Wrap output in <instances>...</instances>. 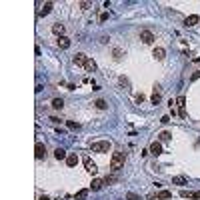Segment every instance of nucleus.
I'll use <instances>...</instances> for the list:
<instances>
[{
	"mask_svg": "<svg viewBox=\"0 0 200 200\" xmlns=\"http://www.w3.org/2000/svg\"><path fill=\"white\" fill-rule=\"evenodd\" d=\"M66 164H68L70 168H72V166H76V164H78V156H76V154H68V158H66Z\"/></svg>",
	"mask_w": 200,
	"mask_h": 200,
	"instance_id": "6ab92c4d",
	"label": "nucleus"
},
{
	"mask_svg": "<svg viewBox=\"0 0 200 200\" xmlns=\"http://www.w3.org/2000/svg\"><path fill=\"white\" fill-rule=\"evenodd\" d=\"M124 160H126V154H124V152H114L112 158H110V170H112V172H118L120 168L124 166Z\"/></svg>",
	"mask_w": 200,
	"mask_h": 200,
	"instance_id": "f257e3e1",
	"label": "nucleus"
},
{
	"mask_svg": "<svg viewBox=\"0 0 200 200\" xmlns=\"http://www.w3.org/2000/svg\"><path fill=\"white\" fill-rule=\"evenodd\" d=\"M84 168H86L88 174H96V172H98V166H96L90 158H84Z\"/></svg>",
	"mask_w": 200,
	"mask_h": 200,
	"instance_id": "39448f33",
	"label": "nucleus"
},
{
	"mask_svg": "<svg viewBox=\"0 0 200 200\" xmlns=\"http://www.w3.org/2000/svg\"><path fill=\"white\" fill-rule=\"evenodd\" d=\"M158 138L162 140V142H168V140L172 138V134H170V132H166V130H162V132L158 134Z\"/></svg>",
	"mask_w": 200,
	"mask_h": 200,
	"instance_id": "5701e85b",
	"label": "nucleus"
},
{
	"mask_svg": "<svg viewBox=\"0 0 200 200\" xmlns=\"http://www.w3.org/2000/svg\"><path fill=\"white\" fill-rule=\"evenodd\" d=\"M120 84H122V86H126V88H128V90H130V82H128V78H124V76H120Z\"/></svg>",
	"mask_w": 200,
	"mask_h": 200,
	"instance_id": "cd10ccee",
	"label": "nucleus"
},
{
	"mask_svg": "<svg viewBox=\"0 0 200 200\" xmlns=\"http://www.w3.org/2000/svg\"><path fill=\"white\" fill-rule=\"evenodd\" d=\"M198 20H200L198 14H190V16L184 20V24H186V26H194V24H198Z\"/></svg>",
	"mask_w": 200,
	"mask_h": 200,
	"instance_id": "ddd939ff",
	"label": "nucleus"
},
{
	"mask_svg": "<svg viewBox=\"0 0 200 200\" xmlns=\"http://www.w3.org/2000/svg\"><path fill=\"white\" fill-rule=\"evenodd\" d=\"M56 44H58V48L68 50V48H70V38H68V36H60V38L56 40Z\"/></svg>",
	"mask_w": 200,
	"mask_h": 200,
	"instance_id": "6e6552de",
	"label": "nucleus"
},
{
	"mask_svg": "<svg viewBox=\"0 0 200 200\" xmlns=\"http://www.w3.org/2000/svg\"><path fill=\"white\" fill-rule=\"evenodd\" d=\"M140 40H142L144 44H152V42H154V34H152L150 30H140Z\"/></svg>",
	"mask_w": 200,
	"mask_h": 200,
	"instance_id": "20e7f679",
	"label": "nucleus"
},
{
	"mask_svg": "<svg viewBox=\"0 0 200 200\" xmlns=\"http://www.w3.org/2000/svg\"><path fill=\"white\" fill-rule=\"evenodd\" d=\"M104 184H106L104 180H100V178H94V180H92V186H90V188H92V190H100V188H102Z\"/></svg>",
	"mask_w": 200,
	"mask_h": 200,
	"instance_id": "f3484780",
	"label": "nucleus"
},
{
	"mask_svg": "<svg viewBox=\"0 0 200 200\" xmlns=\"http://www.w3.org/2000/svg\"><path fill=\"white\" fill-rule=\"evenodd\" d=\"M50 10H52V2H46V4L40 8V16H46V14H50Z\"/></svg>",
	"mask_w": 200,
	"mask_h": 200,
	"instance_id": "aec40b11",
	"label": "nucleus"
},
{
	"mask_svg": "<svg viewBox=\"0 0 200 200\" xmlns=\"http://www.w3.org/2000/svg\"><path fill=\"white\" fill-rule=\"evenodd\" d=\"M180 196H182V198H200V190L198 192H186V190H182Z\"/></svg>",
	"mask_w": 200,
	"mask_h": 200,
	"instance_id": "a211bd4d",
	"label": "nucleus"
},
{
	"mask_svg": "<svg viewBox=\"0 0 200 200\" xmlns=\"http://www.w3.org/2000/svg\"><path fill=\"white\" fill-rule=\"evenodd\" d=\"M152 104H160V100H162V94H160V86H154V92H152Z\"/></svg>",
	"mask_w": 200,
	"mask_h": 200,
	"instance_id": "f8f14e48",
	"label": "nucleus"
},
{
	"mask_svg": "<svg viewBox=\"0 0 200 200\" xmlns=\"http://www.w3.org/2000/svg\"><path fill=\"white\" fill-rule=\"evenodd\" d=\"M104 20H108V12H102L100 14V22H104Z\"/></svg>",
	"mask_w": 200,
	"mask_h": 200,
	"instance_id": "72a5a7b5",
	"label": "nucleus"
},
{
	"mask_svg": "<svg viewBox=\"0 0 200 200\" xmlns=\"http://www.w3.org/2000/svg\"><path fill=\"white\" fill-rule=\"evenodd\" d=\"M84 68H86V72H96V68H98V66H96V62H94L92 58H88V60H86V64H84Z\"/></svg>",
	"mask_w": 200,
	"mask_h": 200,
	"instance_id": "4468645a",
	"label": "nucleus"
},
{
	"mask_svg": "<svg viewBox=\"0 0 200 200\" xmlns=\"http://www.w3.org/2000/svg\"><path fill=\"white\" fill-rule=\"evenodd\" d=\"M198 78H200V70H194V72H192V76H190V82H196Z\"/></svg>",
	"mask_w": 200,
	"mask_h": 200,
	"instance_id": "c85d7f7f",
	"label": "nucleus"
},
{
	"mask_svg": "<svg viewBox=\"0 0 200 200\" xmlns=\"http://www.w3.org/2000/svg\"><path fill=\"white\" fill-rule=\"evenodd\" d=\"M152 56H154L156 60H164V56H166V50H164V48H160V46H156V48L152 50Z\"/></svg>",
	"mask_w": 200,
	"mask_h": 200,
	"instance_id": "9b49d317",
	"label": "nucleus"
},
{
	"mask_svg": "<svg viewBox=\"0 0 200 200\" xmlns=\"http://www.w3.org/2000/svg\"><path fill=\"white\" fill-rule=\"evenodd\" d=\"M134 100H136V104H142V102H144V94H136Z\"/></svg>",
	"mask_w": 200,
	"mask_h": 200,
	"instance_id": "7c9ffc66",
	"label": "nucleus"
},
{
	"mask_svg": "<svg viewBox=\"0 0 200 200\" xmlns=\"http://www.w3.org/2000/svg\"><path fill=\"white\" fill-rule=\"evenodd\" d=\"M112 54H114V58H116V60H120V58L124 56V52H122L120 48H114V52H112Z\"/></svg>",
	"mask_w": 200,
	"mask_h": 200,
	"instance_id": "bb28decb",
	"label": "nucleus"
},
{
	"mask_svg": "<svg viewBox=\"0 0 200 200\" xmlns=\"http://www.w3.org/2000/svg\"><path fill=\"white\" fill-rule=\"evenodd\" d=\"M62 106H64V100H62V98H54V100H52V108L60 110Z\"/></svg>",
	"mask_w": 200,
	"mask_h": 200,
	"instance_id": "412c9836",
	"label": "nucleus"
},
{
	"mask_svg": "<svg viewBox=\"0 0 200 200\" xmlns=\"http://www.w3.org/2000/svg\"><path fill=\"white\" fill-rule=\"evenodd\" d=\"M114 180H116V176H106V178H104L106 184H110V182H114Z\"/></svg>",
	"mask_w": 200,
	"mask_h": 200,
	"instance_id": "473e14b6",
	"label": "nucleus"
},
{
	"mask_svg": "<svg viewBox=\"0 0 200 200\" xmlns=\"http://www.w3.org/2000/svg\"><path fill=\"white\" fill-rule=\"evenodd\" d=\"M86 60H88V58H86V54L78 52V54L72 58V64H74V66H84V64H86Z\"/></svg>",
	"mask_w": 200,
	"mask_h": 200,
	"instance_id": "0eeeda50",
	"label": "nucleus"
},
{
	"mask_svg": "<svg viewBox=\"0 0 200 200\" xmlns=\"http://www.w3.org/2000/svg\"><path fill=\"white\" fill-rule=\"evenodd\" d=\"M148 150H150V154H154V156H160V154H162V144H160V142H152Z\"/></svg>",
	"mask_w": 200,
	"mask_h": 200,
	"instance_id": "1a4fd4ad",
	"label": "nucleus"
},
{
	"mask_svg": "<svg viewBox=\"0 0 200 200\" xmlns=\"http://www.w3.org/2000/svg\"><path fill=\"white\" fill-rule=\"evenodd\" d=\"M78 6L82 8V10H88V8H90L92 4H90V2H78Z\"/></svg>",
	"mask_w": 200,
	"mask_h": 200,
	"instance_id": "2f4dec72",
	"label": "nucleus"
},
{
	"mask_svg": "<svg viewBox=\"0 0 200 200\" xmlns=\"http://www.w3.org/2000/svg\"><path fill=\"white\" fill-rule=\"evenodd\" d=\"M176 104H178V114H180V118H186V110H184L186 98H184V96H178V98H176Z\"/></svg>",
	"mask_w": 200,
	"mask_h": 200,
	"instance_id": "7ed1b4c3",
	"label": "nucleus"
},
{
	"mask_svg": "<svg viewBox=\"0 0 200 200\" xmlns=\"http://www.w3.org/2000/svg\"><path fill=\"white\" fill-rule=\"evenodd\" d=\"M172 184H178V186H184V184H186V178H184V176H176V178H172Z\"/></svg>",
	"mask_w": 200,
	"mask_h": 200,
	"instance_id": "393cba45",
	"label": "nucleus"
},
{
	"mask_svg": "<svg viewBox=\"0 0 200 200\" xmlns=\"http://www.w3.org/2000/svg\"><path fill=\"white\" fill-rule=\"evenodd\" d=\"M94 104H96V108H98V110H106V108H108L106 100H102V98H98V100H96Z\"/></svg>",
	"mask_w": 200,
	"mask_h": 200,
	"instance_id": "4be33fe9",
	"label": "nucleus"
},
{
	"mask_svg": "<svg viewBox=\"0 0 200 200\" xmlns=\"http://www.w3.org/2000/svg\"><path fill=\"white\" fill-rule=\"evenodd\" d=\"M38 200H50V198H48V196H40Z\"/></svg>",
	"mask_w": 200,
	"mask_h": 200,
	"instance_id": "c9c22d12",
	"label": "nucleus"
},
{
	"mask_svg": "<svg viewBox=\"0 0 200 200\" xmlns=\"http://www.w3.org/2000/svg\"><path fill=\"white\" fill-rule=\"evenodd\" d=\"M126 198H128V200H140V196H138V194H134V192H128V194H126Z\"/></svg>",
	"mask_w": 200,
	"mask_h": 200,
	"instance_id": "c756f323",
	"label": "nucleus"
},
{
	"mask_svg": "<svg viewBox=\"0 0 200 200\" xmlns=\"http://www.w3.org/2000/svg\"><path fill=\"white\" fill-rule=\"evenodd\" d=\"M52 32L60 38V36H64V24H60V22H56V24H52Z\"/></svg>",
	"mask_w": 200,
	"mask_h": 200,
	"instance_id": "9d476101",
	"label": "nucleus"
},
{
	"mask_svg": "<svg viewBox=\"0 0 200 200\" xmlns=\"http://www.w3.org/2000/svg\"><path fill=\"white\" fill-rule=\"evenodd\" d=\"M34 154H36V158H38V160L46 158V148H44V144H42V142H36V146H34Z\"/></svg>",
	"mask_w": 200,
	"mask_h": 200,
	"instance_id": "423d86ee",
	"label": "nucleus"
},
{
	"mask_svg": "<svg viewBox=\"0 0 200 200\" xmlns=\"http://www.w3.org/2000/svg\"><path fill=\"white\" fill-rule=\"evenodd\" d=\"M110 148H112L110 140H96V142L90 144V150H92V152H98V154H104V152H108Z\"/></svg>",
	"mask_w": 200,
	"mask_h": 200,
	"instance_id": "f03ea898",
	"label": "nucleus"
},
{
	"mask_svg": "<svg viewBox=\"0 0 200 200\" xmlns=\"http://www.w3.org/2000/svg\"><path fill=\"white\" fill-rule=\"evenodd\" d=\"M172 198V192L170 190H160L158 194H156V200H168Z\"/></svg>",
	"mask_w": 200,
	"mask_h": 200,
	"instance_id": "2eb2a0df",
	"label": "nucleus"
},
{
	"mask_svg": "<svg viewBox=\"0 0 200 200\" xmlns=\"http://www.w3.org/2000/svg\"><path fill=\"white\" fill-rule=\"evenodd\" d=\"M66 124H68V128H70V130H80V124H78V122H72V120H68Z\"/></svg>",
	"mask_w": 200,
	"mask_h": 200,
	"instance_id": "a878e982",
	"label": "nucleus"
},
{
	"mask_svg": "<svg viewBox=\"0 0 200 200\" xmlns=\"http://www.w3.org/2000/svg\"><path fill=\"white\" fill-rule=\"evenodd\" d=\"M160 122H162V124H168V122H170V116H162Z\"/></svg>",
	"mask_w": 200,
	"mask_h": 200,
	"instance_id": "f704fd0d",
	"label": "nucleus"
},
{
	"mask_svg": "<svg viewBox=\"0 0 200 200\" xmlns=\"http://www.w3.org/2000/svg\"><path fill=\"white\" fill-rule=\"evenodd\" d=\"M54 156H56V160L68 158V154H66V150H64V148H56V150H54Z\"/></svg>",
	"mask_w": 200,
	"mask_h": 200,
	"instance_id": "dca6fc26",
	"label": "nucleus"
},
{
	"mask_svg": "<svg viewBox=\"0 0 200 200\" xmlns=\"http://www.w3.org/2000/svg\"><path fill=\"white\" fill-rule=\"evenodd\" d=\"M86 196H88V190H86V188H82V190L76 192V196H74V198H76V200H86Z\"/></svg>",
	"mask_w": 200,
	"mask_h": 200,
	"instance_id": "b1692460",
	"label": "nucleus"
}]
</instances>
